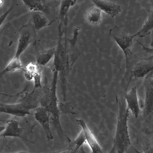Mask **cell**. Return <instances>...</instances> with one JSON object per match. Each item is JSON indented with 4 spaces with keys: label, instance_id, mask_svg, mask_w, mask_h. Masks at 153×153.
Segmentation results:
<instances>
[{
    "label": "cell",
    "instance_id": "cell-1",
    "mask_svg": "<svg viewBox=\"0 0 153 153\" xmlns=\"http://www.w3.org/2000/svg\"><path fill=\"white\" fill-rule=\"evenodd\" d=\"M126 69L123 83L126 91L131 82L145 79L153 74V58H142L133 53L130 49L124 53Z\"/></svg>",
    "mask_w": 153,
    "mask_h": 153
},
{
    "label": "cell",
    "instance_id": "cell-2",
    "mask_svg": "<svg viewBox=\"0 0 153 153\" xmlns=\"http://www.w3.org/2000/svg\"><path fill=\"white\" fill-rule=\"evenodd\" d=\"M118 103L116 130L112 147L115 149V153H128L130 150L133 148L128 126L129 110L124 97L119 99Z\"/></svg>",
    "mask_w": 153,
    "mask_h": 153
},
{
    "label": "cell",
    "instance_id": "cell-3",
    "mask_svg": "<svg viewBox=\"0 0 153 153\" xmlns=\"http://www.w3.org/2000/svg\"><path fill=\"white\" fill-rule=\"evenodd\" d=\"M62 23L58 26V39L56 48L52 64L53 70L57 71L61 74L62 82H65V76L71 69L68 52L66 41L63 39V30H62Z\"/></svg>",
    "mask_w": 153,
    "mask_h": 153
},
{
    "label": "cell",
    "instance_id": "cell-4",
    "mask_svg": "<svg viewBox=\"0 0 153 153\" xmlns=\"http://www.w3.org/2000/svg\"><path fill=\"white\" fill-rule=\"evenodd\" d=\"M53 78L51 88L49 96L48 105L45 106L48 112L52 116L51 118V124L55 129L60 138H62L66 135L60 123V115L61 114L59 108V104L57 94V86L59 72L53 70Z\"/></svg>",
    "mask_w": 153,
    "mask_h": 153
},
{
    "label": "cell",
    "instance_id": "cell-5",
    "mask_svg": "<svg viewBox=\"0 0 153 153\" xmlns=\"http://www.w3.org/2000/svg\"><path fill=\"white\" fill-rule=\"evenodd\" d=\"M35 95L31 93L27 94L22 101L17 103L7 104L0 103L1 113L10 114L18 117H24L30 113L39 102Z\"/></svg>",
    "mask_w": 153,
    "mask_h": 153
},
{
    "label": "cell",
    "instance_id": "cell-6",
    "mask_svg": "<svg viewBox=\"0 0 153 153\" xmlns=\"http://www.w3.org/2000/svg\"><path fill=\"white\" fill-rule=\"evenodd\" d=\"M6 126L3 131L1 133V137H18L31 143L34 142L28 138L29 134L33 133L36 124L31 125L27 122L21 123L15 119H9L6 121Z\"/></svg>",
    "mask_w": 153,
    "mask_h": 153
},
{
    "label": "cell",
    "instance_id": "cell-7",
    "mask_svg": "<svg viewBox=\"0 0 153 153\" xmlns=\"http://www.w3.org/2000/svg\"><path fill=\"white\" fill-rule=\"evenodd\" d=\"M19 31V38L14 56L20 58L21 55L28 46L34 42L36 31L31 24L23 26L20 29Z\"/></svg>",
    "mask_w": 153,
    "mask_h": 153
},
{
    "label": "cell",
    "instance_id": "cell-8",
    "mask_svg": "<svg viewBox=\"0 0 153 153\" xmlns=\"http://www.w3.org/2000/svg\"><path fill=\"white\" fill-rule=\"evenodd\" d=\"M145 91L143 116L146 119L153 120V74L144 79Z\"/></svg>",
    "mask_w": 153,
    "mask_h": 153
},
{
    "label": "cell",
    "instance_id": "cell-9",
    "mask_svg": "<svg viewBox=\"0 0 153 153\" xmlns=\"http://www.w3.org/2000/svg\"><path fill=\"white\" fill-rule=\"evenodd\" d=\"M108 36L116 42L124 54L130 49L135 34L129 35L124 32L118 26H116L109 31Z\"/></svg>",
    "mask_w": 153,
    "mask_h": 153
},
{
    "label": "cell",
    "instance_id": "cell-10",
    "mask_svg": "<svg viewBox=\"0 0 153 153\" xmlns=\"http://www.w3.org/2000/svg\"><path fill=\"white\" fill-rule=\"evenodd\" d=\"M124 97L127 108L133 116L137 118L142 112L144 102V101L138 98L137 87L135 86L132 87L126 94Z\"/></svg>",
    "mask_w": 153,
    "mask_h": 153
},
{
    "label": "cell",
    "instance_id": "cell-11",
    "mask_svg": "<svg viewBox=\"0 0 153 153\" xmlns=\"http://www.w3.org/2000/svg\"><path fill=\"white\" fill-rule=\"evenodd\" d=\"M50 115L46 107L42 105H40L36 109L34 114L35 120L42 127L48 140L53 139L50 128Z\"/></svg>",
    "mask_w": 153,
    "mask_h": 153
},
{
    "label": "cell",
    "instance_id": "cell-12",
    "mask_svg": "<svg viewBox=\"0 0 153 153\" xmlns=\"http://www.w3.org/2000/svg\"><path fill=\"white\" fill-rule=\"evenodd\" d=\"M76 122L82 128L86 141L91 149V153H102L100 146L84 120L82 119H77Z\"/></svg>",
    "mask_w": 153,
    "mask_h": 153
},
{
    "label": "cell",
    "instance_id": "cell-13",
    "mask_svg": "<svg viewBox=\"0 0 153 153\" xmlns=\"http://www.w3.org/2000/svg\"><path fill=\"white\" fill-rule=\"evenodd\" d=\"M94 5L111 17L114 18L122 11L121 7L116 4L106 0H92Z\"/></svg>",
    "mask_w": 153,
    "mask_h": 153
},
{
    "label": "cell",
    "instance_id": "cell-14",
    "mask_svg": "<svg viewBox=\"0 0 153 153\" xmlns=\"http://www.w3.org/2000/svg\"><path fill=\"white\" fill-rule=\"evenodd\" d=\"M51 23L44 13L39 12H32L31 24L36 31L49 26Z\"/></svg>",
    "mask_w": 153,
    "mask_h": 153
},
{
    "label": "cell",
    "instance_id": "cell-15",
    "mask_svg": "<svg viewBox=\"0 0 153 153\" xmlns=\"http://www.w3.org/2000/svg\"><path fill=\"white\" fill-rule=\"evenodd\" d=\"M25 5L32 11H37L48 13L49 7L46 1L42 0H22Z\"/></svg>",
    "mask_w": 153,
    "mask_h": 153
},
{
    "label": "cell",
    "instance_id": "cell-16",
    "mask_svg": "<svg viewBox=\"0 0 153 153\" xmlns=\"http://www.w3.org/2000/svg\"><path fill=\"white\" fill-rule=\"evenodd\" d=\"M101 12L99 8L94 5L86 12L85 14V19L90 24L94 26L98 25L102 21Z\"/></svg>",
    "mask_w": 153,
    "mask_h": 153
},
{
    "label": "cell",
    "instance_id": "cell-17",
    "mask_svg": "<svg viewBox=\"0 0 153 153\" xmlns=\"http://www.w3.org/2000/svg\"><path fill=\"white\" fill-rule=\"evenodd\" d=\"M148 17L142 28L135 34L136 36L142 38L149 34L153 29V9L147 10Z\"/></svg>",
    "mask_w": 153,
    "mask_h": 153
},
{
    "label": "cell",
    "instance_id": "cell-18",
    "mask_svg": "<svg viewBox=\"0 0 153 153\" xmlns=\"http://www.w3.org/2000/svg\"><path fill=\"white\" fill-rule=\"evenodd\" d=\"M23 67L20 58L14 56L6 67L0 73V77L7 73L22 70Z\"/></svg>",
    "mask_w": 153,
    "mask_h": 153
},
{
    "label": "cell",
    "instance_id": "cell-19",
    "mask_svg": "<svg viewBox=\"0 0 153 153\" xmlns=\"http://www.w3.org/2000/svg\"><path fill=\"white\" fill-rule=\"evenodd\" d=\"M40 70L41 67L36 63L30 62L26 65L24 69L25 77L28 81L33 80L34 76Z\"/></svg>",
    "mask_w": 153,
    "mask_h": 153
},
{
    "label": "cell",
    "instance_id": "cell-20",
    "mask_svg": "<svg viewBox=\"0 0 153 153\" xmlns=\"http://www.w3.org/2000/svg\"><path fill=\"white\" fill-rule=\"evenodd\" d=\"M68 146L62 151L52 153H87L85 150L83 146L74 140H72L69 138Z\"/></svg>",
    "mask_w": 153,
    "mask_h": 153
},
{
    "label": "cell",
    "instance_id": "cell-21",
    "mask_svg": "<svg viewBox=\"0 0 153 153\" xmlns=\"http://www.w3.org/2000/svg\"><path fill=\"white\" fill-rule=\"evenodd\" d=\"M55 49L54 48L39 54L36 59L37 64L41 67L45 65L53 57Z\"/></svg>",
    "mask_w": 153,
    "mask_h": 153
},
{
    "label": "cell",
    "instance_id": "cell-22",
    "mask_svg": "<svg viewBox=\"0 0 153 153\" xmlns=\"http://www.w3.org/2000/svg\"><path fill=\"white\" fill-rule=\"evenodd\" d=\"M76 1V0H62L60 1L59 15L62 22H63L70 8L75 4Z\"/></svg>",
    "mask_w": 153,
    "mask_h": 153
},
{
    "label": "cell",
    "instance_id": "cell-23",
    "mask_svg": "<svg viewBox=\"0 0 153 153\" xmlns=\"http://www.w3.org/2000/svg\"><path fill=\"white\" fill-rule=\"evenodd\" d=\"M59 108L61 114H76L74 111L73 108L70 102L60 103L59 104Z\"/></svg>",
    "mask_w": 153,
    "mask_h": 153
},
{
    "label": "cell",
    "instance_id": "cell-24",
    "mask_svg": "<svg viewBox=\"0 0 153 153\" xmlns=\"http://www.w3.org/2000/svg\"><path fill=\"white\" fill-rule=\"evenodd\" d=\"M33 80L34 83L33 91H34L42 88V69L39 70L36 74Z\"/></svg>",
    "mask_w": 153,
    "mask_h": 153
},
{
    "label": "cell",
    "instance_id": "cell-25",
    "mask_svg": "<svg viewBox=\"0 0 153 153\" xmlns=\"http://www.w3.org/2000/svg\"><path fill=\"white\" fill-rule=\"evenodd\" d=\"M137 41L138 43V44L141 46L143 50L146 53H148L151 54L152 55L150 57L153 58V48H147L144 46L139 41Z\"/></svg>",
    "mask_w": 153,
    "mask_h": 153
},
{
    "label": "cell",
    "instance_id": "cell-26",
    "mask_svg": "<svg viewBox=\"0 0 153 153\" xmlns=\"http://www.w3.org/2000/svg\"><path fill=\"white\" fill-rule=\"evenodd\" d=\"M13 7V6H11L8 10H7L5 13L2 15L0 18V26L3 23L5 19L6 18L7 16L9 15V13L11 11Z\"/></svg>",
    "mask_w": 153,
    "mask_h": 153
},
{
    "label": "cell",
    "instance_id": "cell-27",
    "mask_svg": "<svg viewBox=\"0 0 153 153\" xmlns=\"http://www.w3.org/2000/svg\"><path fill=\"white\" fill-rule=\"evenodd\" d=\"M137 153H153V146L145 150L143 152H141L135 149Z\"/></svg>",
    "mask_w": 153,
    "mask_h": 153
},
{
    "label": "cell",
    "instance_id": "cell-28",
    "mask_svg": "<svg viewBox=\"0 0 153 153\" xmlns=\"http://www.w3.org/2000/svg\"><path fill=\"white\" fill-rule=\"evenodd\" d=\"M16 153H27L26 152H24V151H22V152H18Z\"/></svg>",
    "mask_w": 153,
    "mask_h": 153
}]
</instances>
